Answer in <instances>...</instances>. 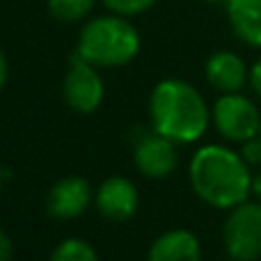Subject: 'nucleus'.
I'll list each match as a JSON object with an SVG mask.
<instances>
[{"label":"nucleus","instance_id":"f3484780","mask_svg":"<svg viewBox=\"0 0 261 261\" xmlns=\"http://www.w3.org/2000/svg\"><path fill=\"white\" fill-rule=\"evenodd\" d=\"M250 87H252V92L261 99V55L257 58V62L250 67Z\"/></svg>","mask_w":261,"mask_h":261},{"label":"nucleus","instance_id":"aec40b11","mask_svg":"<svg viewBox=\"0 0 261 261\" xmlns=\"http://www.w3.org/2000/svg\"><path fill=\"white\" fill-rule=\"evenodd\" d=\"M252 195H257V199L261 202V172H257L252 179Z\"/></svg>","mask_w":261,"mask_h":261},{"label":"nucleus","instance_id":"6ab92c4d","mask_svg":"<svg viewBox=\"0 0 261 261\" xmlns=\"http://www.w3.org/2000/svg\"><path fill=\"white\" fill-rule=\"evenodd\" d=\"M9 83V60L7 55H0V87H7Z\"/></svg>","mask_w":261,"mask_h":261},{"label":"nucleus","instance_id":"9b49d317","mask_svg":"<svg viewBox=\"0 0 261 261\" xmlns=\"http://www.w3.org/2000/svg\"><path fill=\"white\" fill-rule=\"evenodd\" d=\"M147 261H202V243L190 229H167L149 245Z\"/></svg>","mask_w":261,"mask_h":261},{"label":"nucleus","instance_id":"20e7f679","mask_svg":"<svg viewBox=\"0 0 261 261\" xmlns=\"http://www.w3.org/2000/svg\"><path fill=\"white\" fill-rule=\"evenodd\" d=\"M211 124L227 142L241 144L257 138L261 130V113L250 96L241 92L220 94L211 108Z\"/></svg>","mask_w":261,"mask_h":261},{"label":"nucleus","instance_id":"1a4fd4ad","mask_svg":"<svg viewBox=\"0 0 261 261\" xmlns=\"http://www.w3.org/2000/svg\"><path fill=\"white\" fill-rule=\"evenodd\" d=\"M94 208L108 222H126L138 213L140 193L126 176H108L96 188Z\"/></svg>","mask_w":261,"mask_h":261},{"label":"nucleus","instance_id":"7ed1b4c3","mask_svg":"<svg viewBox=\"0 0 261 261\" xmlns=\"http://www.w3.org/2000/svg\"><path fill=\"white\" fill-rule=\"evenodd\" d=\"M140 46L142 39L130 18L108 12L83 23L73 53L99 69H119L138 58Z\"/></svg>","mask_w":261,"mask_h":261},{"label":"nucleus","instance_id":"412c9836","mask_svg":"<svg viewBox=\"0 0 261 261\" xmlns=\"http://www.w3.org/2000/svg\"><path fill=\"white\" fill-rule=\"evenodd\" d=\"M12 174H14V170H12V167H9V165H5V167H3V170H0V181H3V184H5V186H7V184H9V181H12V179H14V176H12Z\"/></svg>","mask_w":261,"mask_h":261},{"label":"nucleus","instance_id":"f03ea898","mask_svg":"<svg viewBox=\"0 0 261 261\" xmlns=\"http://www.w3.org/2000/svg\"><path fill=\"white\" fill-rule=\"evenodd\" d=\"M149 119L156 133L176 144L202 140L211 124V108L202 92L184 78H163L149 94Z\"/></svg>","mask_w":261,"mask_h":261},{"label":"nucleus","instance_id":"ddd939ff","mask_svg":"<svg viewBox=\"0 0 261 261\" xmlns=\"http://www.w3.org/2000/svg\"><path fill=\"white\" fill-rule=\"evenodd\" d=\"M96 3H101V0H46V9H48V16L53 21L73 25V23L90 18Z\"/></svg>","mask_w":261,"mask_h":261},{"label":"nucleus","instance_id":"423d86ee","mask_svg":"<svg viewBox=\"0 0 261 261\" xmlns=\"http://www.w3.org/2000/svg\"><path fill=\"white\" fill-rule=\"evenodd\" d=\"M62 99L67 108L81 115H92L101 108L106 99V85L99 73V67L85 62L73 53L69 58L67 71L62 78Z\"/></svg>","mask_w":261,"mask_h":261},{"label":"nucleus","instance_id":"a211bd4d","mask_svg":"<svg viewBox=\"0 0 261 261\" xmlns=\"http://www.w3.org/2000/svg\"><path fill=\"white\" fill-rule=\"evenodd\" d=\"M14 257V243H12V236L7 231L0 234V261H12Z\"/></svg>","mask_w":261,"mask_h":261},{"label":"nucleus","instance_id":"2eb2a0df","mask_svg":"<svg viewBox=\"0 0 261 261\" xmlns=\"http://www.w3.org/2000/svg\"><path fill=\"white\" fill-rule=\"evenodd\" d=\"M156 3L158 0H101V5H103L108 12L126 16V18H133V16H140V14L149 12Z\"/></svg>","mask_w":261,"mask_h":261},{"label":"nucleus","instance_id":"f257e3e1","mask_svg":"<svg viewBox=\"0 0 261 261\" xmlns=\"http://www.w3.org/2000/svg\"><path fill=\"white\" fill-rule=\"evenodd\" d=\"M188 179L193 193L204 204L231 211L252 195L254 174L241 151L225 144H204L190 158Z\"/></svg>","mask_w":261,"mask_h":261},{"label":"nucleus","instance_id":"0eeeda50","mask_svg":"<svg viewBox=\"0 0 261 261\" xmlns=\"http://www.w3.org/2000/svg\"><path fill=\"white\" fill-rule=\"evenodd\" d=\"M94 195L96 188H92L85 176H62L46 193V216L53 220H76L94 204Z\"/></svg>","mask_w":261,"mask_h":261},{"label":"nucleus","instance_id":"9d476101","mask_svg":"<svg viewBox=\"0 0 261 261\" xmlns=\"http://www.w3.org/2000/svg\"><path fill=\"white\" fill-rule=\"evenodd\" d=\"M204 78L220 94L241 92L250 83V69L234 50H216L204 64Z\"/></svg>","mask_w":261,"mask_h":261},{"label":"nucleus","instance_id":"5701e85b","mask_svg":"<svg viewBox=\"0 0 261 261\" xmlns=\"http://www.w3.org/2000/svg\"><path fill=\"white\" fill-rule=\"evenodd\" d=\"M259 138H261V130H259Z\"/></svg>","mask_w":261,"mask_h":261},{"label":"nucleus","instance_id":"f8f14e48","mask_svg":"<svg viewBox=\"0 0 261 261\" xmlns=\"http://www.w3.org/2000/svg\"><path fill=\"white\" fill-rule=\"evenodd\" d=\"M227 21L239 41L261 48V0H227Z\"/></svg>","mask_w":261,"mask_h":261},{"label":"nucleus","instance_id":"39448f33","mask_svg":"<svg viewBox=\"0 0 261 261\" xmlns=\"http://www.w3.org/2000/svg\"><path fill=\"white\" fill-rule=\"evenodd\" d=\"M222 245L231 261L261 259V202H243L231 208L222 227Z\"/></svg>","mask_w":261,"mask_h":261},{"label":"nucleus","instance_id":"dca6fc26","mask_svg":"<svg viewBox=\"0 0 261 261\" xmlns=\"http://www.w3.org/2000/svg\"><path fill=\"white\" fill-rule=\"evenodd\" d=\"M239 147H241L239 149L241 156H243V161L248 163L250 167L261 165V138H259V135H257V138L245 140V142H241Z\"/></svg>","mask_w":261,"mask_h":261},{"label":"nucleus","instance_id":"6e6552de","mask_svg":"<svg viewBox=\"0 0 261 261\" xmlns=\"http://www.w3.org/2000/svg\"><path fill=\"white\" fill-rule=\"evenodd\" d=\"M179 144L172 142L170 138L149 130L142 133L133 144V163L135 170L147 179H167L176 172L179 167Z\"/></svg>","mask_w":261,"mask_h":261},{"label":"nucleus","instance_id":"4468645a","mask_svg":"<svg viewBox=\"0 0 261 261\" xmlns=\"http://www.w3.org/2000/svg\"><path fill=\"white\" fill-rule=\"evenodd\" d=\"M48 261H99V254L90 241L69 236L55 245Z\"/></svg>","mask_w":261,"mask_h":261},{"label":"nucleus","instance_id":"4be33fe9","mask_svg":"<svg viewBox=\"0 0 261 261\" xmlns=\"http://www.w3.org/2000/svg\"><path fill=\"white\" fill-rule=\"evenodd\" d=\"M204 3H208V5H225L227 0H204Z\"/></svg>","mask_w":261,"mask_h":261}]
</instances>
